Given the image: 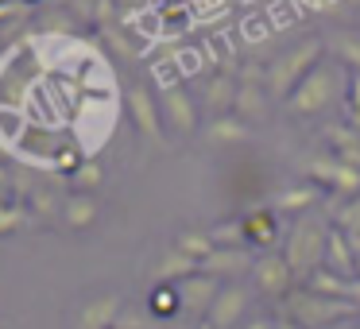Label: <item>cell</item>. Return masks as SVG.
<instances>
[{"label": "cell", "mask_w": 360, "mask_h": 329, "mask_svg": "<svg viewBox=\"0 0 360 329\" xmlns=\"http://www.w3.org/2000/svg\"><path fill=\"white\" fill-rule=\"evenodd\" d=\"M349 283L352 279H341V275L329 271V267H318V271H314L302 287L314 290V295H326V298H349Z\"/></svg>", "instance_id": "obj_21"}, {"label": "cell", "mask_w": 360, "mask_h": 329, "mask_svg": "<svg viewBox=\"0 0 360 329\" xmlns=\"http://www.w3.org/2000/svg\"><path fill=\"white\" fill-rule=\"evenodd\" d=\"M236 329H275V318H248V321H240Z\"/></svg>", "instance_id": "obj_37"}, {"label": "cell", "mask_w": 360, "mask_h": 329, "mask_svg": "<svg viewBox=\"0 0 360 329\" xmlns=\"http://www.w3.org/2000/svg\"><path fill=\"white\" fill-rule=\"evenodd\" d=\"M101 213V202L94 194H70L63 198V225L66 228H89Z\"/></svg>", "instance_id": "obj_18"}, {"label": "cell", "mask_w": 360, "mask_h": 329, "mask_svg": "<svg viewBox=\"0 0 360 329\" xmlns=\"http://www.w3.org/2000/svg\"><path fill=\"white\" fill-rule=\"evenodd\" d=\"M252 136V128L244 124L236 112H229V117H213L210 124H205V140L210 143H244Z\"/></svg>", "instance_id": "obj_19"}, {"label": "cell", "mask_w": 360, "mask_h": 329, "mask_svg": "<svg viewBox=\"0 0 360 329\" xmlns=\"http://www.w3.org/2000/svg\"><path fill=\"white\" fill-rule=\"evenodd\" d=\"M252 252L248 248H217L210 259L202 264V275H210V279H240V275H252Z\"/></svg>", "instance_id": "obj_13"}, {"label": "cell", "mask_w": 360, "mask_h": 329, "mask_svg": "<svg viewBox=\"0 0 360 329\" xmlns=\"http://www.w3.org/2000/svg\"><path fill=\"white\" fill-rule=\"evenodd\" d=\"M202 271V264L198 259H190L182 248H174V244H167L163 252H159V259L151 264V279H155V287H179L182 279H190V275Z\"/></svg>", "instance_id": "obj_11"}, {"label": "cell", "mask_w": 360, "mask_h": 329, "mask_svg": "<svg viewBox=\"0 0 360 329\" xmlns=\"http://www.w3.org/2000/svg\"><path fill=\"white\" fill-rule=\"evenodd\" d=\"M112 329H151V314L140 310V306H124Z\"/></svg>", "instance_id": "obj_33"}, {"label": "cell", "mask_w": 360, "mask_h": 329, "mask_svg": "<svg viewBox=\"0 0 360 329\" xmlns=\"http://www.w3.org/2000/svg\"><path fill=\"white\" fill-rule=\"evenodd\" d=\"M329 233H333V221H326L321 213H302V217H295L287 240H283V256H287L298 287H302L318 267H326Z\"/></svg>", "instance_id": "obj_1"}, {"label": "cell", "mask_w": 360, "mask_h": 329, "mask_svg": "<svg viewBox=\"0 0 360 329\" xmlns=\"http://www.w3.org/2000/svg\"><path fill=\"white\" fill-rule=\"evenodd\" d=\"M298 325L306 329H333L337 321H352L360 314V306L352 298H326V295H314L306 287H295L287 295V310Z\"/></svg>", "instance_id": "obj_3"}, {"label": "cell", "mask_w": 360, "mask_h": 329, "mask_svg": "<svg viewBox=\"0 0 360 329\" xmlns=\"http://www.w3.org/2000/svg\"><path fill=\"white\" fill-rule=\"evenodd\" d=\"M128 112H132L136 128H140L151 143L163 140V109H159V97L148 82H136L132 86V93H128Z\"/></svg>", "instance_id": "obj_7"}, {"label": "cell", "mask_w": 360, "mask_h": 329, "mask_svg": "<svg viewBox=\"0 0 360 329\" xmlns=\"http://www.w3.org/2000/svg\"><path fill=\"white\" fill-rule=\"evenodd\" d=\"M333 86H337V70L333 66H318V70L287 97V112H295V117H318L329 105V97H333Z\"/></svg>", "instance_id": "obj_4"}, {"label": "cell", "mask_w": 360, "mask_h": 329, "mask_svg": "<svg viewBox=\"0 0 360 329\" xmlns=\"http://www.w3.org/2000/svg\"><path fill=\"white\" fill-rule=\"evenodd\" d=\"M244 225V244L248 248H271L275 240H279V217H275V209H256L248 213V217H240Z\"/></svg>", "instance_id": "obj_16"}, {"label": "cell", "mask_w": 360, "mask_h": 329, "mask_svg": "<svg viewBox=\"0 0 360 329\" xmlns=\"http://www.w3.org/2000/svg\"><path fill=\"white\" fill-rule=\"evenodd\" d=\"M349 298L360 306V279H352V283H349Z\"/></svg>", "instance_id": "obj_40"}, {"label": "cell", "mask_w": 360, "mask_h": 329, "mask_svg": "<svg viewBox=\"0 0 360 329\" xmlns=\"http://www.w3.org/2000/svg\"><path fill=\"white\" fill-rule=\"evenodd\" d=\"M32 221V209L24 202H0V236H12Z\"/></svg>", "instance_id": "obj_27"}, {"label": "cell", "mask_w": 360, "mask_h": 329, "mask_svg": "<svg viewBox=\"0 0 360 329\" xmlns=\"http://www.w3.org/2000/svg\"><path fill=\"white\" fill-rule=\"evenodd\" d=\"M82 163H86V159H82L78 151H70V148H66V151H58V155H55V171H58V174H66V179H70V174L78 171Z\"/></svg>", "instance_id": "obj_34"}, {"label": "cell", "mask_w": 360, "mask_h": 329, "mask_svg": "<svg viewBox=\"0 0 360 329\" xmlns=\"http://www.w3.org/2000/svg\"><path fill=\"white\" fill-rule=\"evenodd\" d=\"M148 310L155 314V318H174V314L182 310V302H179V287H151Z\"/></svg>", "instance_id": "obj_26"}, {"label": "cell", "mask_w": 360, "mask_h": 329, "mask_svg": "<svg viewBox=\"0 0 360 329\" xmlns=\"http://www.w3.org/2000/svg\"><path fill=\"white\" fill-rule=\"evenodd\" d=\"M171 58H174V66H179L182 78H198V74L205 70V63H210L202 47H182V51H174Z\"/></svg>", "instance_id": "obj_29"}, {"label": "cell", "mask_w": 360, "mask_h": 329, "mask_svg": "<svg viewBox=\"0 0 360 329\" xmlns=\"http://www.w3.org/2000/svg\"><path fill=\"white\" fill-rule=\"evenodd\" d=\"M174 248H182L190 259H198V264H205V259L217 252V244H213L210 233H198V228H182L179 236H174Z\"/></svg>", "instance_id": "obj_22"}, {"label": "cell", "mask_w": 360, "mask_h": 329, "mask_svg": "<svg viewBox=\"0 0 360 329\" xmlns=\"http://www.w3.org/2000/svg\"><path fill=\"white\" fill-rule=\"evenodd\" d=\"M236 93H240V78H233V74H213L205 82V109L217 112V117H229L236 109Z\"/></svg>", "instance_id": "obj_15"}, {"label": "cell", "mask_w": 360, "mask_h": 329, "mask_svg": "<svg viewBox=\"0 0 360 329\" xmlns=\"http://www.w3.org/2000/svg\"><path fill=\"white\" fill-rule=\"evenodd\" d=\"M194 329H213V325H210V321H198V325H194Z\"/></svg>", "instance_id": "obj_42"}, {"label": "cell", "mask_w": 360, "mask_h": 329, "mask_svg": "<svg viewBox=\"0 0 360 329\" xmlns=\"http://www.w3.org/2000/svg\"><path fill=\"white\" fill-rule=\"evenodd\" d=\"M151 4H163V0H151Z\"/></svg>", "instance_id": "obj_44"}, {"label": "cell", "mask_w": 360, "mask_h": 329, "mask_svg": "<svg viewBox=\"0 0 360 329\" xmlns=\"http://www.w3.org/2000/svg\"><path fill=\"white\" fill-rule=\"evenodd\" d=\"M333 55H337V63H345L352 74H360V32H341L337 35Z\"/></svg>", "instance_id": "obj_25"}, {"label": "cell", "mask_w": 360, "mask_h": 329, "mask_svg": "<svg viewBox=\"0 0 360 329\" xmlns=\"http://www.w3.org/2000/svg\"><path fill=\"white\" fill-rule=\"evenodd\" d=\"M101 39L109 43L112 51H117L120 58H128V63H136V43H132V35H128V27L120 24V20H109V24H101Z\"/></svg>", "instance_id": "obj_24"}, {"label": "cell", "mask_w": 360, "mask_h": 329, "mask_svg": "<svg viewBox=\"0 0 360 329\" xmlns=\"http://www.w3.org/2000/svg\"><path fill=\"white\" fill-rule=\"evenodd\" d=\"M275 329H306V325H298L290 314H275Z\"/></svg>", "instance_id": "obj_38"}, {"label": "cell", "mask_w": 360, "mask_h": 329, "mask_svg": "<svg viewBox=\"0 0 360 329\" xmlns=\"http://www.w3.org/2000/svg\"><path fill=\"white\" fill-rule=\"evenodd\" d=\"M267 86H252V82H240V93H236V117L248 124V120H259L267 112Z\"/></svg>", "instance_id": "obj_20"}, {"label": "cell", "mask_w": 360, "mask_h": 329, "mask_svg": "<svg viewBox=\"0 0 360 329\" xmlns=\"http://www.w3.org/2000/svg\"><path fill=\"white\" fill-rule=\"evenodd\" d=\"M295 8H302V12H329L333 8V0H290Z\"/></svg>", "instance_id": "obj_36"}, {"label": "cell", "mask_w": 360, "mask_h": 329, "mask_svg": "<svg viewBox=\"0 0 360 329\" xmlns=\"http://www.w3.org/2000/svg\"><path fill=\"white\" fill-rule=\"evenodd\" d=\"M252 283H256V290L267 298H287L298 279H295V271H290L283 252H264V256H256V264H252Z\"/></svg>", "instance_id": "obj_6"}, {"label": "cell", "mask_w": 360, "mask_h": 329, "mask_svg": "<svg viewBox=\"0 0 360 329\" xmlns=\"http://www.w3.org/2000/svg\"><path fill=\"white\" fill-rule=\"evenodd\" d=\"M352 329H360V325H352Z\"/></svg>", "instance_id": "obj_45"}, {"label": "cell", "mask_w": 360, "mask_h": 329, "mask_svg": "<svg viewBox=\"0 0 360 329\" xmlns=\"http://www.w3.org/2000/svg\"><path fill=\"white\" fill-rule=\"evenodd\" d=\"M120 310H124L120 295H94L74 310V329H112Z\"/></svg>", "instance_id": "obj_9"}, {"label": "cell", "mask_w": 360, "mask_h": 329, "mask_svg": "<svg viewBox=\"0 0 360 329\" xmlns=\"http://www.w3.org/2000/svg\"><path fill=\"white\" fill-rule=\"evenodd\" d=\"M248 287L244 283H225L217 295V302L210 306V314H205V321H210L213 329H236L244 321V310H248Z\"/></svg>", "instance_id": "obj_8"}, {"label": "cell", "mask_w": 360, "mask_h": 329, "mask_svg": "<svg viewBox=\"0 0 360 329\" xmlns=\"http://www.w3.org/2000/svg\"><path fill=\"white\" fill-rule=\"evenodd\" d=\"M302 171L310 174V182H321V186L337 190L345 198H360V167L345 163V159H337V155L302 159Z\"/></svg>", "instance_id": "obj_5"}, {"label": "cell", "mask_w": 360, "mask_h": 329, "mask_svg": "<svg viewBox=\"0 0 360 329\" xmlns=\"http://www.w3.org/2000/svg\"><path fill=\"white\" fill-rule=\"evenodd\" d=\"M326 267L337 271L341 279H356V252H352L349 236L345 233H329V248H326Z\"/></svg>", "instance_id": "obj_17"}, {"label": "cell", "mask_w": 360, "mask_h": 329, "mask_svg": "<svg viewBox=\"0 0 360 329\" xmlns=\"http://www.w3.org/2000/svg\"><path fill=\"white\" fill-rule=\"evenodd\" d=\"M329 221H333V228H337V233H345V236H349V244H352L360 236V198H345L341 205H333V217H329Z\"/></svg>", "instance_id": "obj_23"}, {"label": "cell", "mask_w": 360, "mask_h": 329, "mask_svg": "<svg viewBox=\"0 0 360 329\" xmlns=\"http://www.w3.org/2000/svg\"><path fill=\"white\" fill-rule=\"evenodd\" d=\"M117 8H120V16H124V12H140L143 4L140 0H117Z\"/></svg>", "instance_id": "obj_39"}, {"label": "cell", "mask_w": 360, "mask_h": 329, "mask_svg": "<svg viewBox=\"0 0 360 329\" xmlns=\"http://www.w3.org/2000/svg\"><path fill=\"white\" fill-rule=\"evenodd\" d=\"M0 186H12V171L4 163H0Z\"/></svg>", "instance_id": "obj_41"}, {"label": "cell", "mask_w": 360, "mask_h": 329, "mask_svg": "<svg viewBox=\"0 0 360 329\" xmlns=\"http://www.w3.org/2000/svg\"><path fill=\"white\" fill-rule=\"evenodd\" d=\"M27 16H32V8H27L24 0H0V27L24 24Z\"/></svg>", "instance_id": "obj_32"}, {"label": "cell", "mask_w": 360, "mask_h": 329, "mask_svg": "<svg viewBox=\"0 0 360 329\" xmlns=\"http://www.w3.org/2000/svg\"><path fill=\"white\" fill-rule=\"evenodd\" d=\"M27 209H32V213H43V217H63V202H58V198L51 194L47 186L35 190L32 202H27Z\"/></svg>", "instance_id": "obj_30"}, {"label": "cell", "mask_w": 360, "mask_h": 329, "mask_svg": "<svg viewBox=\"0 0 360 329\" xmlns=\"http://www.w3.org/2000/svg\"><path fill=\"white\" fill-rule=\"evenodd\" d=\"M321 202V186L318 182H298V186L275 194L271 209L275 213H290V217H302V213H314V205Z\"/></svg>", "instance_id": "obj_14"}, {"label": "cell", "mask_w": 360, "mask_h": 329, "mask_svg": "<svg viewBox=\"0 0 360 329\" xmlns=\"http://www.w3.org/2000/svg\"><path fill=\"white\" fill-rule=\"evenodd\" d=\"M159 109H163V120L179 136H194L198 132V105H194V97H190L182 86L159 93Z\"/></svg>", "instance_id": "obj_10"}, {"label": "cell", "mask_w": 360, "mask_h": 329, "mask_svg": "<svg viewBox=\"0 0 360 329\" xmlns=\"http://www.w3.org/2000/svg\"><path fill=\"white\" fill-rule=\"evenodd\" d=\"M318 66H321V39H298L290 51H283L267 63V93L287 101Z\"/></svg>", "instance_id": "obj_2"}, {"label": "cell", "mask_w": 360, "mask_h": 329, "mask_svg": "<svg viewBox=\"0 0 360 329\" xmlns=\"http://www.w3.org/2000/svg\"><path fill=\"white\" fill-rule=\"evenodd\" d=\"M70 186H74V194H89V190L105 186V171H101V163L86 159V163H82L78 171L70 174Z\"/></svg>", "instance_id": "obj_28"}, {"label": "cell", "mask_w": 360, "mask_h": 329, "mask_svg": "<svg viewBox=\"0 0 360 329\" xmlns=\"http://www.w3.org/2000/svg\"><path fill=\"white\" fill-rule=\"evenodd\" d=\"M24 4H27V8H32V4H35V0H24Z\"/></svg>", "instance_id": "obj_43"}, {"label": "cell", "mask_w": 360, "mask_h": 329, "mask_svg": "<svg viewBox=\"0 0 360 329\" xmlns=\"http://www.w3.org/2000/svg\"><path fill=\"white\" fill-rule=\"evenodd\" d=\"M326 140L337 148L333 155H341V151H352V148H360V136L352 132L349 124H329V128H326Z\"/></svg>", "instance_id": "obj_31"}, {"label": "cell", "mask_w": 360, "mask_h": 329, "mask_svg": "<svg viewBox=\"0 0 360 329\" xmlns=\"http://www.w3.org/2000/svg\"><path fill=\"white\" fill-rule=\"evenodd\" d=\"M345 105H352V109L360 112V74H349V89H345Z\"/></svg>", "instance_id": "obj_35"}, {"label": "cell", "mask_w": 360, "mask_h": 329, "mask_svg": "<svg viewBox=\"0 0 360 329\" xmlns=\"http://www.w3.org/2000/svg\"><path fill=\"white\" fill-rule=\"evenodd\" d=\"M221 287H225L221 279H210V275H202V271L190 275V279H182V283H179V302H182V310L198 314V318L205 321V314H210L213 302H217Z\"/></svg>", "instance_id": "obj_12"}]
</instances>
